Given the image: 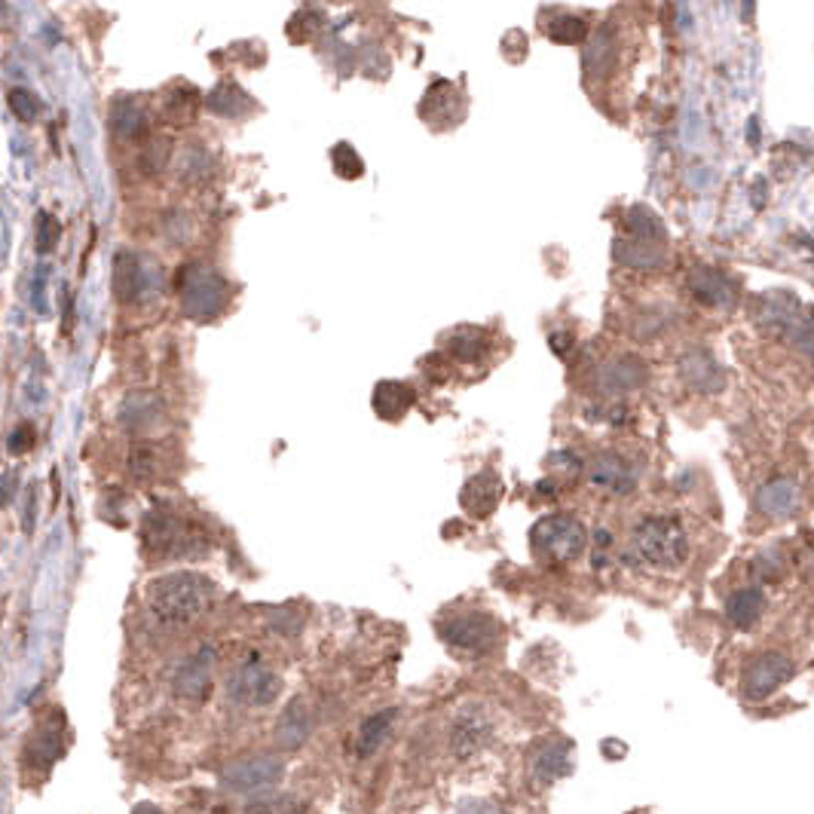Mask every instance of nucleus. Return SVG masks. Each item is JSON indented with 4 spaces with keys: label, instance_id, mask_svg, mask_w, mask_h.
Masks as SVG:
<instances>
[{
    "label": "nucleus",
    "instance_id": "nucleus-5",
    "mask_svg": "<svg viewBox=\"0 0 814 814\" xmlns=\"http://www.w3.org/2000/svg\"><path fill=\"white\" fill-rule=\"evenodd\" d=\"M634 551L646 567L677 570L689 555V536L677 517H646L634 527Z\"/></svg>",
    "mask_w": 814,
    "mask_h": 814
},
{
    "label": "nucleus",
    "instance_id": "nucleus-28",
    "mask_svg": "<svg viewBox=\"0 0 814 814\" xmlns=\"http://www.w3.org/2000/svg\"><path fill=\"white\" fill-rule=\"evenodd\" d=\"M757 610H759V600L754 591H741V594H735V600L728 603V615H732V622H735V625H741V628L754 625Z\"/></svg>",
    "mask_w": 814,
    "mask_h": 814
},
{
    "label": "nucleus",
    "instance_id": "nucleus-3",
    "mask_svg": "<svg viewBox=\"0 0 814 814\" xmlns=\"http://www.w3.org/2000/svg\"><path fill=\"white\" fill-rule=\"evenodd\" d=\"M144 551L157 560H181V557L205 555L209 536L202 533L200 524L187 521L181 514L169 509H154L144 517L142 527Z\"/></svg>",
    "mask_w": 814,
    "mask_h": 814
},
{
    "label": "nucleus",
    "instance_id": "nucleus-10",
    "mask_svg": "<svg viewBox=\"0 0 814 814\" xmlns=\"http://www.w3.org/2000/svg\"><path fill=\"white\" fill-rule=\"evenodd\" d=\"M218 646L214 643H202L200 649L193 656H187L178 671L171 677V692L175 699L185 701V704H193L200 707L209 701L214 689V671H218Z\"/></svg>",
    "mask_w": 814,
    "mask_h": 814
},
{
    "label": "nucleus",
    "instance_id": "nucleus-13",
    "mask_svg": "<svg viewBox=\"0 0 814 814\" xmlns=\"http://www.w3.org/2000/svg\"><path fill=\"white\" fill-rule=\"evenodd\" d=\"M502 500V481L497 471H478V475H471L469 481L462 484L459 490V505L471 514V517H478V521H484L490 514L497 512V505Z\"/></svg>",
    "mask_w": 814,
    "mask_h": 814
},
{
    "label": "nucleus",
    "instance_id": "nucleus-1",
    "mask_svg": "<svg viewBox=\"0 0 814 814\" xmlns=\"http://www.w3.org/2000/svg\"><path fill=\"white\" fill-rule=\"evenodd\" d=\"M221 598V588L209 576L178 570L157 576L144 588V610L166 631H187L200 625Z\"/></svg>",
    "mask_w": 814,
    "mask_h": 814
},
{
    "label": "nucleus",
    "instance_id": "nucleus-16",
    "mask_svg": "<svg viewBox=\"0 0 814 814\" xmlns=\"http://www.w3.org/2000/svg\"><path fill=\"white\" fill-rule=\"evenodd\" d=\"M310 735H313V711L306 699H294L276 723V744L282 750H298L310 741Z\"/></svg>",
    "mask_w": 814,
    "mask_h": 814
},
{
    "label": "nucleus",
    "instance_id": "nucleus-21",
    "mask_svg": "<svg viewBox=\"0 0 814 814\" xmlns=\"http://www.w3.org/2000/svg\"><path fill=\"white\" fill-rule=\"evenodd\" d=\"M395 720H399V711H395V707H389V711H380V714L368 716L356 735L358 757L361 759L373 757V754H377V750L389 741V735H392V728H395Z\"/></svg>",
    "mask_w": 814,
    "mask_h": 814
},
{
    "label": "nucleus",
    "instance_id": "nucleus-26",
    "mask_svg": "<svg viewBox=\"0 0 814 814\" xmlns=\"http://www.w3.org/2000/svg\"><path fill=\"white\" fill-rule=\"evenodd\" d=\"M692 291L704 303H720V300H726L728 286L726 279H720L714 270H699L692 276Z\"/></svg>",
    "mask_w": 814,
    "mask_h": 814
},
{
    "label": "nucleus",
    "instance_id": "nucleus-7",
    "mask_svg": "<svg viewBox=\"0 0 814 814\" xmlns=\"http://www.w3.org/2000/svg\"><path fill=\"white\" fill-rule=\"evenodd\" d=\"M282 778H286V762L272 754L230 759L227 766L218 771V784L224 787L230 796H270V790H276Z\"/></svg>",
    "mask_w": 814,
    "mask_h": 814
},
{
    "label": "nucleus",
    "instance_id": "nucleus-8",
    "mask_svg": "<svg viewBox=\"0 0 814 814\" xmlns=\"http://www.w3.org/2000/svg\"><path fill=\"white\" fill-rule=\"evenodd\" d=\"M282 695V677L272 671L264 658L252 653L227 673V699L239 707H270Z\"/></svg>",
    "mask_w": 814,
    "mask_h": 814
},
{
    "label": "nucleus",
    "instance_id": "nucleus-27",
    "mask_svg": "<svg viewBox=\"0 0 814 814\" xmlns=\"http://www.w3.org/2000/svg\"><path fill=\"white\" fill-rule=\"evenodd\" d=\"M680 373L685 377V383L699 386V389H711L714 365H711V358H707V356H701V353H692V356L685 358L683 365H680Z\"/></svg>",
    "mask_w": 814,
    "mask_h": 814
},
{
    "label": "nucleus",
    "instance_id": "nucleus-4",
    "mask_svg": "<svg viewBox=\"0 0 814 814\" xmlns=\"http://www.w3.org/2000/svg\"><path fill=\"white\" fill-rule=\"evenodd\" d=\"M444 646L462 658H481L493 653L502 640L500 622L484 610H450L435 622Z\"/></svg>",
    "mask_w": 814,
    "mask_h": 814
},
{
    "label": "nucleus",
    "instance_id": "nucleus-22",
    "mask_svg": "<svg viewBox=\"0 0 814 814\" xmlns=\"http://www.w3.org/2000/svg\"><path fill=\"white\" fill-rule=\"evenodd\" d=\"M111 129L123 142H138L147 135V114L138 101H120L111 111Z\"/></svg>",
    "mask_w": 814,
    "mask_h": 814
},
{
    "label": "nucleus",
    "instance_id": "nucleus-15",
    "mask_svg": "<svg viewBox=\"0 0 814 814\" xmlns=\"http://www.w3.org/2000/svg\"><path fill=\"white\" fill-rule=\"evenodd\" d=\"M529 771L539 784H551L557 778L572 771V747L564 738H551V741L536 744L533 757H529Z\"/></svg>",
    "mask_w": 814,
    "mask_h": 814
},
{
    "label": "nucleus",
    "instance_id": "nucleus-12",
    "mask_svg": "<svg viewBox=\"0 0 814 814\" xmlns=\"http://www.w3.org/2000/svg\"><path fill=\"white\" fill-rule=\"evenodd\" d=\"M163 420H166V401L159 399L157 392L135 389L120 404V426L126 428V432H150Z\"/></svg>",
    "mask_w": 814,
    "mask_h": 814
},
{
    "label": "nucleus",
    "instance_id": "nucleus-2",
    "mask_svg": "<svg viewBox=\"0 0 814 814\" xmlns=\"http://www.w3.org/2000/svg\"><path fill=\"white\" fill-rule=\"evenodd\" d=\"M175 288H178V300H181V313L193 322L218 319L233 298L227 276L212 264H202V260L185 264L175 272Z\"/></svg>",
    "mask_w": 814,
    "mask_h": 814
},
{
    "label": "nucleus",
    "instance_id": "nucleus-34",
    "mask_svg": "<svg viewBox=\"0 0 814 814\" xmlns=\"http://www.w3.org/2000/svg\"><path fill=\"white\" fill-rule=\"evenodd\" d=\"M34 497H37V487H31L29 490V514H25V529H29V533H31V527H34V505H37Z\"/></svg>",
    "mask_w": 814,
    "mask_h": 814
},
{
    "label": "nucleus",
    "instance_id": "nucleus-35",
    "mask_svg": "<svg viewBox=\"0 0 814 814\" xmlns=\"http://www.w3.org/2000/svg\"><path fill=\"white\" fill-rule=\"evenodd\" d=\"M3 502H7V505L13 502V471L3 475Z\"/></svg>",
    "mask_w": 814,
    "mask_h": 814
},
{
    "label": "nucleus",
    "instance_id": "nucleus-6",
    "mask_svg": "<svg viewBox=\"0 0 814 814\" xmlns=\"http://www.w3.org/2000/svg\"><path fill=\"white\" fill-rule=\"evenodd\" d=\"M588 529L572 514H545L529 529V548L545 564H570L586 551Z\"/></svg>",
    "mask_w": 814,
    "mask_h": 814
},
{
    "label": "nucleus",
    "instance_id": "nucleus-20",
    "mask_svg": "<svg viewBox=\"0 0 814 814\" xmlns=\"http://www.w3.org/2000/svg\"><path fill=\"white\" fill-rule=\"evenodd\" d=\"M444 349L447 356L459 361V365H478L484 361L487 353H490V337H487L484 328H475V325H466V328L450 331L444 337Z\"/></svg>",
    "mask_w": 814,
    "mask_h": 814
},
{
    "label": "nucleus",
    "instance_id": "nucleus-9",
    "mask_svg": "<svg viewBox=\"0 0 814 814\" xmlns=\"http://www.w3.org/2000/svg\"><path fill=\"white\" fill-rule=\"evenodd\" d=\"M163 288V270L157 264H150L132 248H120L114 255V298L120 303H142V300L154 298Z\"/></svg>",
    "mask_w": 814,
    "mask_h": 814
},
{
    "label": "nucleus",
    "instance_id": "nucleus-23",
    "mask_svg": "<svg viewBox=\"0 0 814 814\" xmlns=\"http://www.w3.org/2000/svg\"><path fill=\"white\" fill-rule=\"evenodd\" d=\"M166 471V457H163V447L157 444H135L129 450V475L135 481H157Z\"/></svg>",
    "mask_w": 814,
    "mask_h": 814
},
{
    "label": "nucleus",
    "instance_id": "nucleus-33",
    "mask_svg": "<svg viewBox=\"0 0 814 814\" xmlns=\"http://www.w3.org/2000/svg\"><path fill=\"white\" fill-rule=\"evenodd\" d=\"M34 444H37V432H34L31 423H19V426L10 432V438H7L10 454H31V450H34Z\"/></svg>",
    "mask_w": 814,
    "mask_h": 814
},
{
    "label": "nucleus",
    "instance_id": "nucleus-18",
    "mask_svg": "<svg viewBox=\"0 0 814 814\" xmlns=\"http://www.w3.org/2000/svg\"><path fill=\"white\" fill-rule=\"evenodd\" d=\"M588 478H591V484L603 487V490H610V493H628L631 487L637 484L634 469H631L622 457H615V454H600V457L591 462Z\"/></svg>",
    "mask_w": 814,
    "mask_h": 814
},
{
    "label": "nucleus",
    "instance_id": "nucleus-30",
    "mask_svg": "<svg viewBox=\"0 0 814 814\" xmlns=\"http://www.w3.org/2000/svg\"><path fill=\"white\" fill-rule=\"evenodd\" d=\"M169 166V142H163V138H154V142L147 144L142 150V169L147 175H157Z\"/></svg>",
    "mask_w": 814,
    "mask_h": 814
},
{
    "label": "nucleus",
    "instance_id": "nucleus-24",
    "mask_svg": "<svg viewBox=\"0 0 814 814\" xmlns=\"http://www.w3.org/2000/svg\"><path fill=\"white\" fill-rule=\"evenodd\" d=\"M245 101L248 99H245V92L239 89V86L224 83V86H218V89L212 92L209 108H212L218 116H243Z\"/></svg>",
    "mask_w": 814,
    "mask_h": 814
},
{
    "label": "nucleus",
    "instance_id": "nucleus-29",
    "mask_svg": "<svg viewBox=\"0 0 814 814\" xmlns=\"http://www.w3.org/2000/svg\"><path fill=\"white\" fill-rule=\"evenodd\" d=\"M334 169H337V175H343V178H358L361 171H365V163L358 159V154L349 147V144H337L334 147Z\"/></svg>",
    "mask_w": 814,
    "mask_h": 814
},
{
    "label": "nucleus",
    "instance_id": "nucleus-17",
    "mask_svg": "<svg viewBox=\"0 0 814 814\" xmlns=\"http://www.w3.org/2000/svg\"><path fill=\"white\" fill-rule=\"evenodd\" d=\"M371 401H373V411H377L380 420L399 423L401 416L414 408L416 392L408 383H401V380H383V383L373 386Z\"/></svg>",
    "mask_w": 814,
    "mask_h": 814
},
{
    "label": "nucleus",
    "instance_id": "nucleus-19",
    "mask_svg": "<svg viewBox=\"0 0 814 814\" xmlns=\"http://www.w3.org/2000/svg\"><path fill=\"white\" fill-rule=\"evenodd\" d=\"M598 383L603 392H631V389L646 383V368H643L640 358L618 356L600 368Z\"/></svg>",
    "mask_w": 814,
    "mask_h": 814
},
{
    "label": "nucleus",
    "instance_id": "nucleus-11",
    "mask_svg": "<svg viewBox=\"0 0 814 814\" xmlns=\"http://www.w3.org/2000/svg\"><path fill=\"white\" fill-rule=\"evenodd\" d=\"M490 741H493V720H490V714L481 704H466L462 711H457L454 723H450V732H447V744H450L454 757H478Z\"/></svg>",
    "mask_w": 814,
    "mask_h": 814
},
{
    "label": "nucleus",
    "instance_id": "nucleus-31",
    "mask_svg": "<svg viewBox=\"0 0 814 814\" xmlns=\"http://www.w3.org/2000/svg\"><path fill=\"white\" fill-rule=\"evenodd\" d=\"M58 236H62V227H58L56 218L53 214H41L37 218V252L49 255L58 245Z\"/></svg>",
    "mask_w": 814,
    "mask_h": 814
},
{
    "label": "nucleus",
    "instance_id": "nucleus-25",
    "mask_svg": "<svg viewBox=\"0 0 814 814\" xmlns=\"http://www.w3.org/2000/svg\"><path fill=\"white\" fill-rule=\"evenodd\" d=\"M615 257L622 260V264H631V267H640V270H653L658 267L665 257L658 255L656 248H649V245H628V243H615Z\"/></svg>",
    "mask_w": 814,
    "mask_h": 814
},
{
    "label": "nucleus",
    "instance_id": "nucleus-14",
    "mask_svg": "<svg viewBox=\"0 0 814 814\" xmlns=\"http://www.w3.org/2000/svg\"><path fill=\"white\" fill-rule=\"evenodd\" d=\"M25 762L34 771H49V766L65 754V728L62 723H41L25 741Z\"/></svg>",
    "mask_w": 814,
    "mask_h": 814
},
{
    "label": "nucleus",
    "instance_id": "nucleus-32",
    "mask_svg": "<svg viewBox=\"0 0 814 814\" xmlns=\"http://www.w3.org/2000/svg\"><path fill=\"white\" fill-rule=\"evenodd\" d=\"M10 108H13V114L22 123H31V120H37V114H41V101L34 99L31 92H25V89H13L10 92Z\"/></svg>",
    "mask_w": 814,
    "mask_h": 814
}]
</instances>
